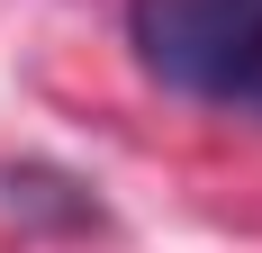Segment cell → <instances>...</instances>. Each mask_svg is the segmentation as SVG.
<instances>
[{"label":"cell","instance_id":"cell-1","mask_svg":"<svg viewBox=\"0 0 262 253\" xmlns=\"http://www.w3.org/2000/svg\"><path fill=\"white\" fill-rule=\"evenodd\" d=\"M262 27V0H127V46L136 64L181 91V100L226 109L235 100V64Z\"/></svg>","mask_w":262,"mask_h":253},{"label":"cell","instance_id":"cell-2","mask_svg":"<svg viewBox=\"0 0 262 253\" xmlns=\"http://www.w3.org/2000/svg\"><path fill=\"white\" fill-rule=\"evenodd\" d=\"M226 109H253L262 118V27H253V46H244V64H235V100Z\"/></svg>","mask_w":262,"mask_h":253}]
</instances>
